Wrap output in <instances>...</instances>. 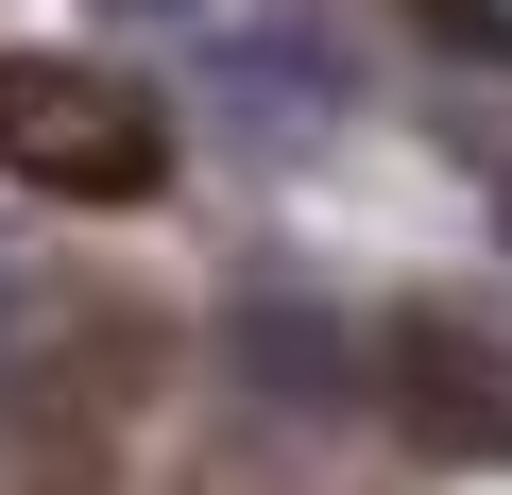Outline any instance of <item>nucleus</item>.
Here are the masks:
<instances>
[{"mask_svg": "<svg viewBox=\"0 0 512 495\" xmlns=\"http://www.w3.org/2000/svg\"><path fill=\"white\" fill-rule=\"evenodd\" d=\"M359 393H393V427L444 444V461H512V359H495L478 325H393V342L359 359Z\"/></svg>", "mask_w": 512, "mask_h": 495, "instance_id": "f03ea898", "label": "nucleus"}, {"mask_svg": "<svg viewBox=\"0 0 512 495\" xmlns=\"http://www.w3.org/2000/svg\"><path fill=\"white\" fill-rule=\"evenodd\" d=\"M410 18H427L444 52H478V69H512V0H410Z\"/></svg>", "mask_w": 512, "mask_h": 495, "instance_id": "20e7f679", "label": "nucleus"}, {"mask_svg": "<svg viewBox=\"0 0 512 495\" xmlns=\"http://www.w3.org/2000/svg\"><path fill=\"white\" fill-rule=\"evenodd\" d=\"M103 18H205V0H103Z\"/></svg>", "mask_w": 512, "mask_h": 495, "instance_id": "423d86ee", "label": "nucleus"}, {"mask_svg": "<svg viewBox=\"0 0 512 495\" xmlns=\"http://www.w3.org/2000/svg\"><path fill=\"white\" fill-rule=\"evenodd\" d=\"M239 359L274 376V393H308V410H342V393H359V325H325L308 291H256V308H239Z\"/></svg>", "mask_w": 512, "mask_h": 495, "instance_id": "7ed1b4c3", "label": "nucleus"}, {"mask_svg": "<svg viewBox=\"0 0 512 495\" xmlns=\"http://www.w3.org/2000/svg\"><path fill=\"white\" fill-rule=\"evenodd\" d=\"M0 171L52 205H154L171 188V103L86 52H0Z\"/></svg>", "mask_w": 512, "mask_h": 495, "instance_id": "f257e3e1", "label": "nucleus"}, {"mask_svg": "<svg viewBox=\"0 0 512 495\" xmlns=\"http://www.w3.org/2000/svg\"><path fill=\"white\" fill-rule=\"evenodd\" d=\"M18 325H35V274H18V257H0V342H18Z\"/></svg>", "mask_w": 512, "mask_h": 495, "instance_id": "39448f33", "label": "nucleus"}]
</instances>
